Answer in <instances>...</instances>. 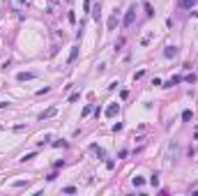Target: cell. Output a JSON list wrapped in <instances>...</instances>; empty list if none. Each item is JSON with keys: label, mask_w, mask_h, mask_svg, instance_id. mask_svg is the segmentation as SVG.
<instances>
[{"label": "cell", "mask_w": 198, "mask_h": 196, "mask_svg": "<svg viewBox=\"0 0 198 196\" xmlns=\"http://www.w3.org/2000/svg\"><path fill=\"white\" fill-rule=\"evenodd\" d=\"M67 19H69V23H76V14H74V12H69V14H67Z\"/></svg>", "instance_id": "obj_23"}, {"label": "cell", "mask_w": 198, "mask_h": 196, "mask_svg": "<svg viewBox=\"0 0 198 196\" xmlns=\"http://www.w3.org/2000/svg\"><path fill=\"white\" fill-rule=\"evenodd\" d=\"M55 113H58V108H55V106H51V108H46L44 113H39V120H48V118H53Z\"/></svg>", "instance_id": "obj_5"}, {"label": "cell", "mask_w": 198, "mask_h": 196, "mask_svg": "<svg viewBox=\"0 0 198 196\" xmlns=\"http://www.w3.org/2000/svg\"><path fill=\"white\" fill-rule=\"evenodd\" d=\"M177 155H180V145H177V141H173V143L168 145V155H166V164L175 162V159H177Z\"/></svg>", "instance_id": "obj_1"}, {"label": "cell", "mask_w": 198, "mask_h": 196, "mask_svg": "<svg viewBox=\"0 0 198 196\" xmlns=\"http://www.w3.org/2000/svg\"><path fill=\"white\" fill-rule=\"evenodd\" d=\"M0 129H2V127H0Z\"/></svg>", "instance_id": "obj_28"}, {"label": "cell", "mask_w": 198, "mask_h": 196, "mask_svg": "<svg viewBox=\"0 0 198 196\" xmlns=\"http://www.w3.org/2000/svg\"><path fill=\"white\" fill-rule=\"evenodd\" d=\"M48 141H53V136H51V134H46V136L39 141V145H44V143H48Z\"/></svg>", "instance_id": "obj_22"}, {"label": "cell", "mask_w": 198, "mask_h": 196, "mask_svg": "<svg viewBox=\"0 0 198 196\" xmlns=\"http://www.w3.org/2000/svg\"><path fill=\"white\" fill-rule=\"evenodd\" d=\"M122 127H125L122 122H115V125H113V131H122Z\"/></svg>", "instance_id": "obj_25"}, {"label": "cell", "mask_w": 198, "mask_h": 196, "mask_svg": "<svg viewBox=\"0 0 198 196\" xmlns=\"http://www.w3.org/2000/svg\"><path fill=\"white\" fill-rule=\"evenodd\" d=\"M118 28V9L111 14V19H108V30H115Z\"/></svg>", "instance_id": "obj_10"}, {"label": "cell", "mask_w": 198, "mask_h": 196, "mask_svg": "<svg viewBox=\"0 0 198 196\" xmlns=\"http://www.w3.org/2000/svg\"><path fill=\"white\" fill-rule=\"evenodd\" d=\"M132 182H134V187H138V189H141V187L145 185V180H143L141 175H136V178H132Z\"/></svg>", "instance_id": "obj_13"}, {"label": "cell", "mask_w": 198, "mask_h": 196, "mask_svg": "<svg viewBox=\"0 0 198 196\" xmlns=\"http://www.w3.org/2000/svg\"><path fill=\"white\" fill-rule=\"evenodd\" d=\"M78 97H81V92H74V95H69V104H74V101H78Z\"/></svg>", "instance_id": "obj_19"}, {"label": "cell", "mask_w": 198, "mask_h": 196, "mask_svg": "<svg viewBox=\"0 0 198 196\" xmlns=\"http://www.w3.org/2000/svg\"><path fill=\"white\" fill-rule=\"evenodd\" d=\"M177 7H180V9H194V7H196V0H180Z\"/></svg>", "instance_id": "obj_9"}, {"label": "cell", "mask_w": 198, "mask_h": 196, "mask_svg": "<svg viewBox=\"0 0 198 196\" xmlns=\"http://www.w3.org/2000/svg\"><path fill=\"white\" fill-rule=\"evenodd\" d=\"M182 81H184L182 76H170V79H168L166 83H161V85H164V88H173V85H177V83H182Z\"/></svg>", "instance_id": "obj_6"}, {"label": "cell", "mask_w": 198, "mask_h": 196, "mask_svg": "<svg viewBox=\"0 0 198 196\" xmlns=\"http://www.w3.org/2000/svg\"><path fill=\"white\" fill-rule=\"evenodd\" d=\"M175 56H177V46L175 44H170V46L164 49V58H175Z\"/></svg>", "instance_id": "obj_8"}, {"label": "cell", "mask_w": 198, "mask_h": 196, "mask_svg": "<svg viewBox=\"0 0 198 196\" xmlns=\"http://www.w3.org/2000/svg\"><path fill=\"white\" fill-rule=\"evenodd\" d=\"M62 192H65V194H74V192H76V187H65Z\"/></svg>", "instance_id": "obj_27"}, {"label": "cell", "mask_w": 198, "mask_h": 196, "mask_svg": "<svg viewBox=\"0 0 198 196\" xmlns=\"http://www.w3.org/2000/svg\"><path fill=\"white\" fill-rule=\"evenodd\" d=\"M143 9H145V16H147V19H152V16H154V7H152L150 2H143Z\"/></svg>", "instance_id": "obj_12"}, {"label": "cell", "mask_w": 198, "mask_h": 196, "mask_svg": "<svg viewBox=\"0 0 198 196\" xmlns=\"http://www.w3.org/2000/svg\"><path fill=\"white\" fill-rule=\"evenodd\" d=\"M90 150H92V152H95V155H97L99 159H106V152H104V150H101V148H99V145H95V143H92V145H90Z\"/></svg>", "instance_id": "obj_11"}, {"label": "cell", "mask_w": 198, "mask_h": 196, "mask_svg": "<svg viewBox=\"0 0 198 196\" xmlns=\"http://www.w3.org/2000/svg\"><path fill=\"white\" fill-rule=\"evenodd\" d=\"M92 16H95V21H97V23H99V5H97V7H95V12H92Z\"/></svg>", "instance_id": "obj_26"}, {"label": "cell", "mask_w": 198, "mask_h": 196, "mask_svg": "<svg viewBox=\"0 0 198 196\" xmlns=\"http://www.w3.org/2000/svg\"><path fill=\"white\" fill-rule=\"evenodd\" d=\"M78 51H81V46H78V44H74V46H71V51H69V58H67V63H69V65H71V63H76Z\"/></svg>", "instance_id": "obj_4"}, {"label": "cell", "mask_w": 198, "mask_h": 196, "mask_svg": "<svg viewBox=\"0 0 198 196\" xmlns=\"http://www.w3.org/2000/svg\"><path fill=\"white\" fill-rule=\"evenodd\" d=\"M122 46H125V39H118V42H115V51H120Z\"/></svg>", "instance_id": "obj_24"}, {"label": "cell", "mask_w": 198, "mask_h": 196, "mask_svg": "<svg viewBox=\"0 0 198 196\" xmlns=\"http://www.w3.org/2000/svg\"><path fill=\"white\" fill-rule=\"evenodd\" d=\"M53 145H55V148H67V141H62V138H60V141H53Z\"/></svg>", "instance_id": "obj_18"}, {"label": "cell", "mask_w": 198, "mask_h": 196, "mask_svg": "<svg viewBox=\"0 0 198 196\" xmlns=\"http://www.w3.org/2000/svg\"><path fill=\"white\" fill-rule=\"evenodd\" d=\"M134 19H136V5H132V7L127 9V14H125V21H122V26H125V28H129V26L134 23Z\"/></svg>", "instance_id": "obj_2"}, {"label": "cell", "mask_w": 198, "mask_h": 196, "mask_svg": "<svg viewBox=\"0 0 198 196\" xmlns=\"http://www.w3.org/2000/svg\"><path fill=\"white\" fill-rule=\"evenodd\" d=\"M184 81H187V83H196V74H194V72H191V74H187V76H184Z\"/></svg>", "instance_id": "obj_16"}, {"label": "cell", "mask_w": 198, "mask_h": 196, "mask_svg": "<svg viewBox=\"0 0 198 196\" xmlns=\"http://www.w3.org/2000/svg\"><path fill=\"white\" fill-rule=\"evenodd\" d=\"M150 185H152V187H159V173H152V178H150Z\"/></svg>", "instance_id": "obj_15"}, {"label": "cell", "mask_w": 198, "mask_h": 196, "mask_svg": "<svg viewBox=\"0 0 198 196\" xmlns=\"http://www.w3.org/2000/svg\"><path fill=\"white\" fill-rule=\"evenodd\" d=\"M150 39H152V35H145V37L141 39V44H143V46H147V44H150Z\"/></svg>", "instance_id": "obj_20"}, {"label": "cell", "mask_w": 198, "mask_h": 196, "mask_svg": "<svg viewBox=\"0 0 198 196\" xmlns=\"http://www.w3.org/2000/svg\"><path fill=\"white\" fill-rule=\"evenodd\" d=\"M90 113H92V106H90V104H88V106H85V108H83V113H81V115H83V118H85V115H90Z\"/></svg>", "instance_id": "obj_21"}, {"label": "cell", "mask_w": 198, "mask_h": 196, "mask_svg": "<svg viewBox=\"0 0 198 196\" xmlns=\"http://www.w3.org/2000/svg\"><path fill=\"white\" fill-rule=\"evenodd\" d=\"M191 118H194V113H191L189 108H187V111H182V120H184V122H189Z\"/></svg>", "instance_id": "obj_14"}, {"label": "cell", "mask_w": 198, "mask_h": 196, "mask_svg": "<svg viewBox=\"0 0 198 196\" xmlns=\"http://www.w3.org/2000/svg\"><path fill=\"white\" fill-rule=\"evenodd\" d=\"M35 76H37L35 72H19V74H16V81H30Z\"/></svg>", "instance_id": "obj_7"}, {"label": "cell", "mask_w": 198, "mask_h": 196, "mask_svg": "<svg viewBox=\"0 0 198 196\" xmlns=\"http://www.w3.org/2000/svg\"><path fill=\"white\" fill-rule=\"evenodd\" d=\"M35 155H37V152H28V155H23L21 162H30V159H35Z\"/></svg>", "instance_id": "obj_17"}, {"label": "cell", "mask_w": 198, "mask_h": 196, "mask_svg": "<svg viewBox=\"0 0 198 196\" xmlns=\"http://www.w3.org/2000/svg\"><path fill=\"white\" fill-rule=\"evenodd\" d=\"M118 111H120V104H118V101L108 104V108H106V118H115V115H118Z\"/></svg>", "instance_id": "obj_3"}]
</instances>
